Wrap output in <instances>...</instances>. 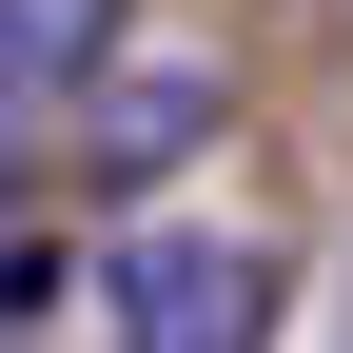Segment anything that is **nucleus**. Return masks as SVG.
Segmentation results:
<instances>
[{
  "label": "nucleus",
  "mask_w": 353,
  "mask_h": 353,
  "mask_svg": "<svg viewBox=\"0 0 353 353\" xmlns=\"http://www.w3.org/2000/svg\"><path fill=\"white\" fill-rule=\"evenodd\" d=\"M255 314H275V255L216 216H157L118 255V353H255Z\"/></svg>",
  "instance_id": "1"
},
{
  "label": "nucleus",
  "mask_w": 353,
  "mask_h": 353,
  "mask_svg": "<svg viewBox=\"0 0 353 353\" xmlns=\"http://www.w3.org/2000/svg\"><path fill=\"white\" fill-rule=\"evenodd\" d=\"M196 118H216V59H176V79H79V157H99V176H157L176 138H196Z\"/></svg>",
  "instance_id": "2"
},
{
  "label": "nucleus",
  "mask_w": 353,
  "mask_h": 353,
  "mask_svg": "<svg viewBox=\"0 0 353 353\" xmlns=\"http://www.w3.org/2000/svg\"><path fill=\"white\" fill-rule=\"evenodd\" d=\"M99 59H118V0H0V118L79 99Z\"/></svg>",
  "instance_id": "3"
},
{
  "label": "nucleus",
  "mask_w": 353,
  "mask_h": 353,
  "mask_svg": "<svg viewBox=\"0 0 353 353\" xmlns=\"http://www.w3.org/2000/svg\"><path fill=\"white\" fill-rule=\"evenodd\" d=\"M0 216H20V118H0Z\"/></svg>",
  "instance_id": "4"
}]
</instances>
